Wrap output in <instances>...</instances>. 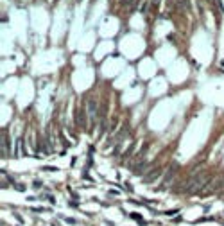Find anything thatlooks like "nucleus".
Here are the masks:
<instances>
[{
	"label": "nucleus",
	"mask_w": 224,
	"mask_h": 226,
	"mask_svg": "<svg viewBox=\"0 0 224 226\" xmlns=\"http://www.w3.org/2000/svg\"><path fill=\"white\" fill-rule=\"evenodd\" d=\"M203 183H205V176H197V178H196V181H194V185H192V187H188V189H187V192H188V194L197 192V190L203 187Z\"/></svg>",
	"instance_id": "nucleus-1"
},
{
	"label": "nucleus",
	"mask_w": 224,
	"mask_h": 226,
	"mask_svg": "<svg viewBox=\"0 0 224 226\" xmlns=\"http://www.w3.org/2000/svg\"><path fill=\"white\" fill-rule=\"evenodd\" d=\"M176 171H178V163H172V165H170V169H169V172H167V176H165V183L172 181V178H174Z\"/></svg>",
	"instance_id": "nucleus-2"
},
{
	"label": "nucleus",
	"mask_w": 224,
	"mask_h": 226,
	"mask_svg": "<svg viewBox=\"0 0 224 226\" xmlns=\"http://www.w3.org/2000/svg\"><path fill=\"white\" fill-rule=\"evenodd\" d=\"M160 172H161L160 169H156V171H151V172L145 176V181H153L154 178H158V176H160Z\"/></svg>",
	"instance_id": "nucleus-3"
},
{
	"label": "nucleus",
	"mask_w": 224,
	"mask_h": 226,
	"mask_svg": "<svg viewBox=\"0 0 224 226\" xmlns=\"http://www.w3.org/2000/svg\"><path fill=\"white\" fill-rule=\"evenodd\" d=\"M214 4H215V5L219 7V11H221V13H224V7H223V0H214Z\"/></svg>",
	"instance_id": "nucleus-4"
},
{
	"label": "nucleus",
	"mask_w": 224,
	"mask_h": 226,
	"mask_svg": "<svg viewBox=\"0 0 224 226\" xmlns=\"http://www.w3.org/2000/svg\"><path fill=\"white\" fill-rule=\"evenodd\" d=\"M133 2H135V0H122V5H131ZM135 4H136V2H135Z\"/></svg>",
	"instance_id": "nucleus-5"
}]
</instances>
